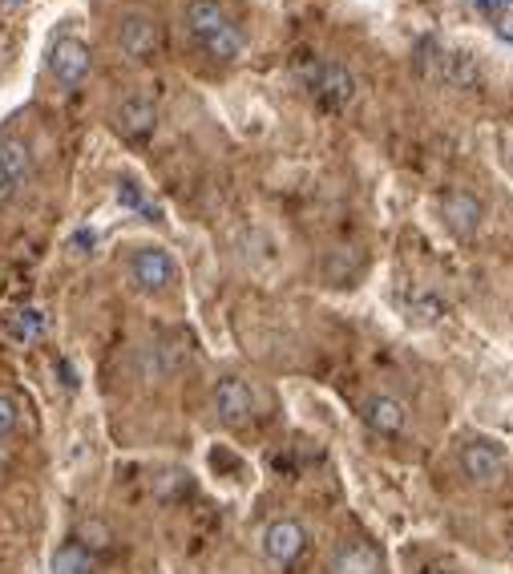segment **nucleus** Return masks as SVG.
Masks as SVG:
<instances>
[{"instance_id":"obj_5","label":"nucleus","mask_w":513,"mask_h":574,"mask_svg":"<svg viewBox=\"0 0 513 574\" xmlns=\"http://www.w3.org/2000/svg\"><path fill=\"white\" fill-rule=\"evenodd\" d=\"M312 89L316 98L328 106V110H344L352 98H356V77L344 69V65H320L312 73Z\"/></svg>"},{"instance_id":"obj_20","label":"nucleus","mask_w":513,"mask_h":574,"mask_svg":"<svg viewBox=\"0 0 513 574\" xmlns=\"http://www.w3.org/2000/svg\"><path fill=\"white\" fill-rule=\"evenodd\" d=\"M473 5L485 13V17H497V9H501V0H473Z\"/></svg>"},{"instance_id":"obj_17","label":"nucleus","mask_w":513,"mask_h":574,"mask_svg":"<svg viewBox=\"0 0 513 574\" xmlns=\"http://www.w3.org/2000/svg\"><path fill=\"white\" fill-rule=\"evenodd\" d=\"M81 538H93V542H89L93 550H106V546H110V530L101 526V522H85V526H81ZM89 546H85V550H89Z\"/></svg>"},{"instance_id":"obj_15","label":"nucleus","mask_w":513,"mask_h":574,"mask_svg":"<svg viewBox=\"0 0 513 574\" xmlns=\"http://www.w3.org/2000/svg\"><path fill=\"white\" fill-rule=\"evenodd\" d=\"M9 332L17 336V340H41V332H45V316L37 312V308H21V312H13L9 316Z\"/></svg>"},{"instance_id":"obj_13","label":"nucleus","mask_w":513,"mask_h":574,"mask_svg":"<svg viewBox=\"0 0 513 574\" xmlns=\"http://www.w3.org/2000/svg\"><path fill=\"white\" fill-rule=\"evenodd\" d=\"M154 45H158V29H154V21H150V17L134 13V17H126V21H122V49H126L134 61L150 57V53H154Z\"/></svg>"},{"instance_id":"obj_10","label":"nucleus","mask_w":513,"mask_h":574,"mask_svg":"<svg viewBox=\"0 0 513 574\" xmlns=\"http://www.w3.org/2000/svg\"><path fill=\"white\" fill-rule=\"evenodd\" d=\"M89 45H81L77 37H61L57 45H53V73H57V81L61 85H81L85 81V73H89Z\"/></svg>"},{"instance_id":"obj_16","label":"nucleus","mask_w":513,"mask_h":574,"mask_svg":"<svg viewBox=\"0 0 513 574\" xmlns=\"http://www.w3.org/2000/svg\"><path fill=\"white\" fill-rule=\"evenodd\" d=\"M17 425H21V413H17V401H9V397H0V437H9V433H17Z\"/></svg>"},{"instance_id":"obj_19","label":"nucleus","mask_w":513,"mask_h":574,"mask_svg":"<svg viewBox=\"0 0 513 574\" xmlns=\"http://www.w3.org/2000/svg\"><path fill=\"white\" fill-rule=\"evenodd\" d=\"M497 33L505 41H513V0H501V9H497Z\"/></svg>"},{"instance_id":"obj_14","label":"nucleus","mask_w":513,"mask_h":574,"mask_svg":"<svg viewBox=\"0 0 513 574\" xmlns=\"http://www.w3.org/2000/svg\"><path fill=\"white\" fill-rule=\"evenodd\" d=\"M93 570H97V562L81 542H65L53 554V574H93Z\"/></svg>"},{"instance_id":"obj_6","label":"nucleus","mask_w":513,"mask_h":574,"mask_svg":"<svg viewBox=\"0 0 513 574\" xmlns=\"http://www.w3.org/2000/svg\"><path fill=\"white\" fill-rule=\"evenodd\" d=\"M29 178V146L21 138H0V203L17 195V186Z\"/></svg>"},{"instance_id":"obj_11","label":"nucleus","mask_w":513,"mask_h":574,"mask_svg":"<svg viewBox=\"0 0 513 574\" xmlns=\"http://www.w3.org/2000/svg\"><path fill=\"white\" fill-rule=\"evenodd\" d=\"M380 570H384V562L372 542H344L332 554V574H380Z\"/></svg>"},{"instance_id":"obj_21","label":"nucleus","mask_w":513,"mask_h":574,"mask_svg":"<svg viewBox=\"0 0 513 574\" xmlns=\"http://www.w3.org/2000/svg\"><path fill=\"white\" fill-rule=\"evenodd\" d=\"M73 247H93V231H77V235H73Z\"/></svg>"},{"instance_id":"obj_1","label":"nucleus","mask_w":513,"mask_h":574,"mask_svg":"<svg viewBox=\"0 0 513 574\" xmlns=\"http://www.w3.org/2000/svg\"><path fill=\"white\" fill-rule=\"evenodd\" d=\"M186 25H190L194 41L219 61H235L243 53V37L231 25V17L219 9V0H190Z\"/></svg>"},{"instance_id":"obj_3","label":"nucleus","mask_w":513,"mask_h":574,"mask_svg":"<svg viewBox=\"0 0 513 574\" xmlns=\"http://www.w3.org/2000/svg\"><path fill=\"white\" fill-rule=\"evenodd\" d=\"M215 413L223 425H247L255 417V393L247 380L239 376H223L215 385Z\"/></svg>"},{"instance_id":"obj_8","label":"nucleus","mask_w":513,"mask_h":574,"mask_svg":"<svg viewBox=\"0 0 513 574\" xmlns=\"http://www.w3.org/2000/svg\"><path fill=\"white\" fill-rule=\"evenodd\" d=\"M130 271H134V283H138V287H146V292H162V287H170V283H174V275H178L174 259H170L166 251H158V247L138 251V255H134V263H130Z\"/></svg>"},{"instance_id":"obj_4","label":"nucleus","mask_w":513,"mask_h":574,"mask_svg":"<svg viewBox=\"0 0 513 574\" xmlns=\"http://www.w3.org/2000/svg\"><path fill=\"white\" fill-rule=\"evenodd\" d=\"M303 550H307V530H303L299 522L283 518V522H271V526H267V534H263V554H267V562L291 566Z\"/></svg>"},{"instance_id":"obj_9","label":"nucleus","mask_w":513,"mask_h":574,"mask_svg":"<svg viewBox=\"0 0 513 574\" xmlns=\"http://www.w3.org/2000/svg\"><path fill=\"white\" fill-rule=\"evenodd\" d=\"M364 425L380 437H400L408 429V409L396 401V397H368L364 409H360Z\"/></svg>"},{"instance_id":"obj_7","label":"nucleus","mask_w":513,"mask_h":574,"mask_svg":"<svg viewBox=\"0 0 513 574\" xmlns=\"http://www.w3.org/2000/svg\"><path fill=\"white\" fill-rule=\"evenodd\" d=\"M441 219L449 223V231H453V235L469 239V235L481 227L485 211H481L477 195H469V190H449V195L441 199Z\"/></svg>"},{"instance_id":"obj_18","label":"nucleus","mask_w":513,"mask_h":574,"mask_svg":"<svg viewBox=\"0 0 513 574\" xmlns=\"http://www.w3.org/2000/svg\"><path fill=\"white\" fill-rule=\"evenodd\" d=\"M118 199H122V203H126V207H134V211H138V207H142V190H138V186H134V182H122V186H118ZM142 211H146V207H142ZM146 215H150V219H154V207H150V211H146Z\"/></svg>"},{"instance_id":"obj_22","label":"nucleus","mask_w":513,"mask_h":574,"mask_svg":"<svg viewBox=\"0 0 513 574\" xmlns=\"http://www.w3.org/2000/svg\"><path fill=\"white\" fill-rule=\"evenodd\" d=\"M421 574H441V570H421Z\"/></svg>"},{"instance_id":"obj_2","label":"nucleus","mask_w":513,"mask_h":574,"mask_svg":"<svg viewBox=\"0 0 513 574\" xmlns=\"http://www.w3.org/2000/svg\"><path fill=\"white\" fill-rule=\"evenodd\" d=\"M505 449L497 441H473L465 453H461V469L469 473L473 486H497L505 477Z\"/></svg>"},{"instance_id":"obj_12","label":"nucleus","mask_w":513,"mask_h":574,"mask_svg":"<svg viewBox=\"0 0 513 574\" xmlns=\"http://www.w3.org/2000/svg\"><path fill=\"white\" fill-rule=\"evenodd\" d=\"M154 122H158V110H154V102L146 98V93H134V98H126L122 110H118V126H122L126 138H150Z\"/></svg>"}]
</instances>
